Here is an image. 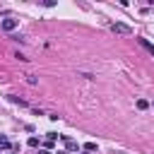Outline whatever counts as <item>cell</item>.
<instances>
[{"label": "cell", "mask_w": 154, "mask_h": 154, "mask_svg": "<svg viewBox=\"0 0 154 154\" xmlns=\"http://www.w3.org/2000/svg\"><path fill=\"white\" fill-rule=\"evenodd\" d=\"M17 24H19V22H17V19H12V17L2 19V29H5V31H14V29H17Z\"/></svg>", "instance_id": "2"}, {"label": "cell", "mask_w": 154, "mask_h": 154, "mask_svg": "<svg viewBox=\"0 0 154 154\" xmlns=\"http://www.w3.org/2000/svg\"><path fill=\"white\" fill-rule=\"evenodd\" d=\"M38 154H51V152H48V149H41V152H38Z\"/></svg>", "instance_id": "10"}, {"label": "cell", "mask_w": 154, "mask_h": 154, "mask_svg": "<svg viewBox=\"0 0 154 154\" xmlns=\"http://www.w3.org/2000/svg\"><path fill=\"white\" fill-rule=\"evenodd\" d=\"M63 140H65V147H67V152H75V149H77V142H75V140H70L67 135H63Z\"/></svg>", "instance_id": "3"}, {"label": "cell", "mask_w": 154, "mask_h": 154, "mask_svg": "<svg viewBox=\"0 0 154 154\" xmlns=\"http://www.w3.org/2000/svg\"><path fill=\"white\" fill-rule=\"evenodd\" d=\"M111 29H113L116 34H123V36H128V34H132V29H130L128 24H123V22H116V24H113Z\"/></svg>", "instance_id": "1"}, {"label": "cell", "mask_w": 154, "mask_h": 154, "mask_svg": "<svg viewBox=\"0 0 154 154\" xmlns=\"http://www.w3.org/2000/svg\"><path fill=\"white\" fill-rule=\"evenodd\" d=\"M147 106H149V103H147L144 99H140V101H137V108H147Z\"/></svg>", "instance_id": "9"}, {"label": "cell", "mask_w": 154, "mask_h": 154, "mask_svg": "<svg viewBox=\"0 0 154 154\" xmlns=\"http://www.w3.org/2000/svg\"><path fill=\"white\" fill-rule=\"evenodd\" d=\"M29 147H38V137H29Z\"/></svg>", "instance_id": "8"}, {"label": "cell", "mask_w": 154, "mask_h": 154, "mask_svg": "<svg viewBox=\"0 0 154 154\" xmlns=\"http://www.w3.org/2000/svg\"><path fill=\"white\" fill-rule=\"evenodd\" d=\"M140 43H142V46H144V48H147V51H149V53L154 55V46H152V43H149L147 38H140Z\"/></svg>", "instance_id": "4"}, {"label": "cell", "mask_w": 154, "mask_h": 154, "mask_svg": "<svg viewBox=\"0 0 154 154\" xmlns=\"http://www.w3.org/2000/svg\"><path fill=\"white\" fill-rule=\"evenodd\" d=\"M10 101H12V103H19V106H26V101L19 99V96H10Z\"/></svg>", "instance_id": "6"}, {"label": "cell", "mask_w": 154, "mask_h": 154, "mask_svg": "<svg viewBox=\"0 0 154 154\" xmlns=\"http://www.w3.org/2000/svg\"><path fill=\"white\" fill-rule=\"evenodd\" d=\"M94 149H96V142H87L84 144V152H94Z\"/></svg>", "instance_id": "7"}, {"label": "cell", "mask_w": 154, "mask_h": 154, "mask_svg": "<svg viewBox=\"0 0 154 154\" xmlns=\"http://www.w3.org/2000/svg\"><path fill=\"white\" fill-rule=\"evenodd\" d=\"M0 147H2V149H10V140H7L5 135H0Z\"/></svg>", "instance_id": "5"}]
</instances>
